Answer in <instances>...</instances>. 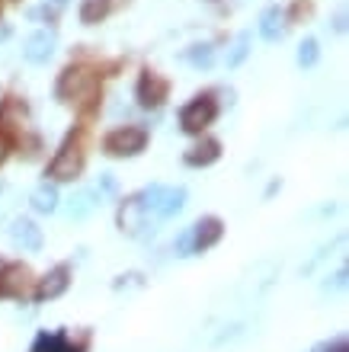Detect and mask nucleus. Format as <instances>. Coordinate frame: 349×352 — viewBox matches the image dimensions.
Instances as JSON below:
<instances>
[{"mask_svg":"<svg viewBox=\"0 0 349 352\" xmlns=\"http://www.w3.org/2000/svg\"><path fill=\"white\" fill-rule=\"evenodd\" d=\"M58 96L77 109H90L93 102L100 100V80L87 67H67L58 77Z\"/></svg>","mask_w":349,"mask_h":352,"instance_id":"nucleus-1","label":"nucleus"},{"mask_svg":"<svg viewBox=\"0 0 349 352\" xmlns=\"http://www.w3.org/2000/svg\"><path fill=\"white\" fill-rule=\"evenodd\" d=\"M147 144V131L138 129V125H125V129H116L106 138V154L112 157H135L141 154Z\"/></svg>","mask_w":349,"mask_h":352,"instance_id":"nucleus-2","label":"nucleus"},{"mask_svg":"<svg viewBox=\"0 0 349 352\" xmlns=\"http://www.w3.org/2000/svg\"><path fill=\"white\" fill-rule=\"evenodd\" d=\"M215 116H218V102L211 100V96H195V100L186 102L183 112H180V125H183V131L195 135V131L209 129L211 122H215Z\"/></svg>","mask_w":349,"mask_h":352,"instance_id":"nucleus-3","label":"nucleus"},{"mask_svg":"<svg viewBox=\"0 0 349 352\" xmlns=\"http://www.w3.org/2000/svg\"><path fill=\"white\" fill-rule=\"evenodd\" d=\"M81 170H83V151H81V144H77V141H65V144H61V151L55 154V160L48 164V176L65 183V179L81 176Z\"/></svg>","mask_w":349,"mask_h":352,"instance_id":"nucleus-4","label":"nucleus"},{"mask_svg":"<svg viewBox=\"0 0 349 352\" xmlns=\"http://www.w3.org/2000/svg\"><path fill=\"white\" fill-rule=\"evenodd\" d=\"M29 272L23 263H10V266L0 269V298H19L29 288Z\"/></svg>","mask_w":349,"mask_h":352,"instance_id":"nucleus-5","label":"nucleus"},{"mask_svg":"<svg viewBox=\"0 0 349 352\" xmlns=\"http://www.w3.org/2000/svg\"><path fill=\"white\" fill-rule=\"evenodd\" d=\"M167 93H170V84H167L164 77L157 74V71H145L138 80V102L141 106H160L167 100Z\"/></svg>","mask_w":349,"mask_h":352,"instance_id":"nucleus-6","label":"nucleus"},{"mask_svg":"<svg viewBox=\"0 0 349 352\" xmlns=\"http://www.w3.org/2000/svg\"><path fill=\"white\" fill-rule=\"evenodd\" d=\"M221 221L218 218H202L199 224H193L189 228V247H193V253H202V250H211L215 243L221 241Z\"/></svg>","mask_w":349,"mask_h":352,"instance_id":"nucleus-7","label":"nucleus"},{"mask_svg":"<svg viewBox=\"0 0 349 352\" xmlns=\"http://www.w3.org/2000/svg\"><path fill=\"white\" fill-rule=\"evenodd\" d=\"M52 55H55V36H52L48 29L32 32V36L26 38V45H23V58H26L29 65H45Z\"/></svg>","mask_w":349,"mask_h":352,"instance_id":"nucleus-8","label":"nucleus"},{"mask_svg":"<svg viewBox=\"0 0 349 352\" xmlns=\"http://www.w3.org/2000/svg\"><path fill=\"white\" fill-rule=\"evenodd\" d=\"M10 241L17 243L19 250L36 253V250H42V228L32 224L29 218H17V221L10 224Z\"/></svg>","mask_w":349,"mask_h":352,"instance_id":"nucleus-9","label":"nucleus"},{"mask_svg":"<svg viewBox=\"0 0 349 352\" xmlns=\"http://www.w3.org/2000/svg\"><path fill=\"white\" fill-rule=\"evenodd\" d=\"M67 285H71V269H67V266H55L45 278H42V282H39L36 301H55V298H61L67 292Z\"/></svg>","mask_w":349,"mask_h":352,"instance_id":"nucleus-10","label":"nucleus"},{"mask_svg":"<svg viewBox=\"0 0 349 352\" xmlns=\"http://www.w3.org/2000/svg\"><path fill=\"white\" fill-rule=\"evenodd\" d=\"M116 221H119L122 234H141V228H145V205H141L138 199H125V202L119 205Z\"/></svg>","mask_w":349,"mask_h":352,"instance_id":"nucleus-11","label":"nucleus"},{"mask_svg":"<svg viewBox=\"0 0 349 352\" xmlns=\"http://www.w3.org/2000/svg\"><path fill=\"white\" fill-rule=\"evenodd\" d=\"M221 157V144L218 141H199V144H193V148L186 151V164L189 167H209V164H215V160Z\"/></svg>","mask_w":349,"mask_h":352,"instance_id":"nucleus-12","label":"nucleus"},{"mask_svg":"<svg viewBox=\"0 0 349 352\" xmlns=\"http://www.w3.org/2000/svg\"><path fill=\"white\" fill-rule=\"evenodd\" d=\"M285 32V13L279 7H269L263 10V16H260V36L266 38V42H279Z\"/></svg>","mask_w":349,"mask_h":352,"instance_id":"nucleus-13","label":"nucleus"},{"mask_svg":"<svg viewBox=\"0 0 349 352\" xmlns=\"http://www.w3.org/2000/svg\"><path fill=\"white\" fill-rule=\"evenodd\" d=\"M96 205H100V195L93 192V189H83V192H77L71 199V205H67V218H71V221H83V218H90V214L96 212Z\"/></svg>","mask_w":349,"mask_h":352,"instance_id":"nucleus-14","label":"nucleus"},{"mask_svg":"<svg viewBox=\"0 0 349 352\" xmlns=\"http://www.w3.org/2000/svg\"><path fill=\"white\" fill-rule=\"evenodd\" d=\"M26 119H29V112L19 100H7L3 106H0V125H3V129L19 131L23 125H26Z\"/></svg>","mask_w":349,"mask_h":352,"instance_id":"nucleus-15","label":"nucleus"},{"mask_svg":"<svg viewBox=\"0 0 349 352\" xmlns=\"http://www.w3.org/2000/svg\"><path fill=\"white\" fill-rule=\"evenodd\" d=\"M29 202H32V208H36V212H42V214L55 212V208H58V192H55V186H48V183L36 186V189H32V195H29Z\"/></svg>","mask_w":349,"mask_h":352,"instance_id":"nucleus-16","label":"nucleus"},{"mask_svg":"<svg viewBox=\"0 0 349 352\" xmlns=\"http://www.w3.org/2000/svg\"><path fill=\"white\" fill-rule=\"evenodd\" d=\"M106 13H109V0H81V23L83 26H96Z\"/></svg>","mask_w":349,"mask_h":352,"instance_id":"nucleus-17","label":"nucleus"},{"mask_svg":"<svg viewBox=\"0 0 349 352\" xmlns=\"http://www.w3.org/2000/svg\"><path fill=\"white\" fill-rule=\"evenodd\" d=\"M183 208H186V189H167L164 199H160L157 214H160V218H170V214L183 212Z\"/></svg>","mask_w":349,"mask_h":352,"instance_id":"nucleus-18","label":"nucleus"},{"mask_svg":"<svg viewBox=\"0 0 349 352\" xmlns=\"http://www.w3.org/2000/svg\"><path fill=\"white\" fill-rule=\"evenodd\" d=\"M317 58H321V48L314 38H304L302 45H298V65L302 67H314L317 65Z\"/></svg>","mask_w":349,"mask_h":352,"instance_id":"nucleus-19","label":"nucleus"},{"mask_svg":"<svg viewBox=\"0 0 349 352\" xmlns=\"http://www.w3.org/2000/svg\"><path fill=\"white\" fill-rule=\"evenodd\" d=\"M211 58H215V52H211V45H193L189 52H186V61L193 67H209Z\"/></svg>","mask_w":349,"mask_h":352,"instance_id":"nucleus-20","label":"nucleus"},{"mask_svg":"<svg viewBox=\"0 0 349 352\" xmlns=\"http://www.w3.org/2000/svg\"><path fill=\"white\" fill-rule=\"evenodd\" d=\"M247 52H250V36H237V42H234V48L228 55V67H237L247 58Z\"/></svg>","mask_w":349,"mask_h":352,"instance_id":"nucleus-21","label":"nucleus"},{"mask_svg":"<svg viewBox=\"0 0 349 352\" xmlns=\"http://www.w3.org/2000/svg\"><path fill=\"white\" fill-rule=\"evenodd\" d=\"M343 285H346V269H340V272L333 276V282H327V285H324V292H330V288H343Z\"/></svg>","mask_w":349,"mask_h":352,"instance_id":"nucleus-22","label":"nucleus"},{"mask_svg":"<svg viewBox=\"0 0 349 352\" xmlns=\"http://www.w3.org/2000/svg\"><path fill=\"white\" fill-rule=\"evenodd\" d=\"M125 285H141V276H138V272H131V276H119L116 288H125Z\"/></svg>","mask_w":349,"mask_h":352,"instance_id":"nucleus-23","label":"nucleus"},{"mask_svg":"<svg viewBox=\"0 0 349 352\" xmlns=\"http://www.w3.org/2000/svg\"><path fill=\"white\" fill-rule=\"evenodd\" d=\"M100 186H103V192H116V176H112V173H103L100 176Z\"/></svg>","mask_w":349,"mask_h":352,"instance_id":"nucleus-24","label":"nucleus"},{"mask_svg":"<svg viewBox=\"0 0 349 352\" xmlns=\"http://www.w3.org/2000/svg\"><path fill=\"white\" fill-rule=\"evenodd\" d=\"M7 157H10V141L0 135V167H3V160H7Z\"/></svg>","mask_w":349,"mask_h":352,"instance_id":"nucleus-25","label":"nucleus"},{"mask_svg":"<svg viewBox=\"0 0 349 352\" xmlns=\"http://www.w3.org/2000/svg\"><path fill=\"white\" fill-rule=\"evenodd\" d=\"M333 352H349V349H346V343H337L333 346Z\"/></svg>","mask_w":349,"mask_h":352,"instance_id":"nucleus-26","label":"nucleus"},{"mask_svg":"<svg viewBox=\"0 0 349 352\" xmlns=\"http://www.w3.org/2000/svg\"><path fill=\"white\" fill-rule=\"evenodd\" d=\"M52 3H55V7H61V3H65V0H52Z\"/></svg>","mask_w":349,"mask_h":352,"instance_id":"nucleus-27","label":"nucleus"}]
</instances>
